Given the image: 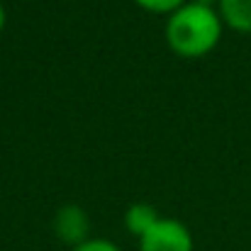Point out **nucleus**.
Masks as SVG:
<instances>
[{
    "label": "nucleus",
    "mask_w": 251,
    "mask_h": 251,
    "mask_svg": "<svg viewBox=\"0 0 251 251\" xmlns=\"http://www.w3.org/2000/svg\"><path fill=\"white\" fill-rule=\"evenodd\" d=\"M222 29L225 22L217 7H207L190 0L183 7H178L173 15H168L166 42L178 56L195 59L210 54L220 44Z\"/></svg>",
    "instance_id": "nucleus-1"
},
{
    "label": "nucleus",
    "mask_w": 251,
    "mask_h": 251,
    "mask_svg": "<svg viewBox=\"0 0 251 251\" xmlns=\"http://www.w3.org/2000/svg\"><path fill=\"white\" fill-rule=\"evenodd\" d=\"M217 12L225 27L234 32H251V0H217Z\"/></svg>",
    "instance_id": "nucleus-4"
},
{
    "label": "nucleus",
    "mask_w": 251,
    "mask_h": 251,
    "mask_svg": "<svg viewBox=\"0 0 251 251\" xmlns=\"http://www.w3.org/2000/svg\"><path fill=\"white\" fill-rule=\"evenodd\" d=\"M139 251H193V234L180 220L161 217L139 239Z\"/></svg>",
    "instance_id": "nucleus-2"
},
{
    "label": "nucleus",
    "mask_w": 251,
    "mask_h": 251,
    "mask_svg": "<svg viewBox=\"0 0 251 251\" xmlns=\"http://www.w3.org/2000/svg\"><path fill=\"white\" fill-rule=\"evenodd\" d=\"M71 251H122L115 242H110V239H88V242H83L81 247H76V249Z\"/></svg>",
    "instance_id": "nucleus-7"
},
{
    "label": "nucleus",
    "mask_w": 251,
    "mask_h": 251,
    "mask_svg": "<svg viewBox=\"0 0 251 251\" xmlns=\"http://www.w3.org/2000/svg\"><path fill=\"white\" fill-rule=\"evenodd\" d=\"M159 220H161V215L156 212V207L154 205H147V202H134L125 212V227L137 239H142Z\"/></svg>",
    "instance_id": "nucleus-5"
},
{
    "label": "nucleus",
    "mask_w": 251,
    "mask_h": 251,
    "mask_svg": "<svg viewBox=\"0 0 251 251\" xmlns=\"http://www.w3.org/2000/svg\"><path fill=\"white\" fill-rule=\"evenodd\" d=\"M139 7L156 12V15H173L178 7H183L188 0H134Z\"/></svg>",
    "instance_id": "nucleus-6"
},
{
    "label": "nucleus",
    "mask_w": 251,
    "mask_h": 251,
    "mask_svg": "<svg viewBox=\"0 0 251 251\" xmlns=\"http://www.w3.org/2000/svg\"><path fill=\"white\" fill-rule=\"evenodd\" d=\"M54 234L61 244L76 249L90 239V217L81 205H64L54 215Z\"/></svg>",
    "instance_id": "nucleus-3"
},
{
    "label": "nucleus",
    "mask_w": 251,
    "mask_h": 251,
    "mask_svg": "<svg viewBox=\"0 0 251 251\" xmlns=\"http://www.w3.org/2000/svg\"><path fill=\"white\" fill-rule=\"evenodd\" d=\"M5 20H7V12H5V5H2V0H0V32L5 29Z\"/></svg>",
    "instance_id": "nucleus-8"
}]
</instances>
